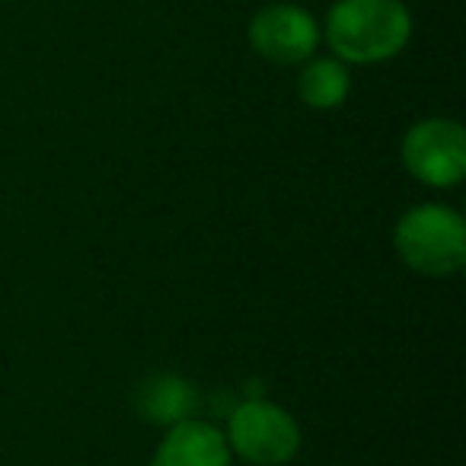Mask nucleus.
Listing matches in <instances>:
<instances>
[{"instance_id": "obj_1", "label": "nucleus", "mask_w": 466, "mask_h": 466, "mask_svg": "<svg viewBox=\"0 0 466 466\" xmlns=\"http://www.w3.org/2000/svg\"><path fill=\"white\" fill-rule=\"evenodd\" d=\"M323 35L342 65H383L409 46L412 14L402 0H336Z\"/></svg>"}, {"instance_id": "obj_2", "label": "nucleus", "mask_w": 466, "mask_h": 466, "mask_svg": "<svg viewBox=\"0 0 466 466\" xmlns=\"http://www.w3.org/2000/svg\"><path fill=\"white\" fill-rule=\"evenodd\" d=\"M393 247L412 272L447 279L466 266V224L451 205H415L396 220Z\"/></svg>"}, {"instance_id": "obj_3", "label": "nucleus", "mask_w": 466, "mask_h": 466, "mask_svg": "<svg viewBox=\"0 0 466 466\" xmlns=\"http://www.w3.org/2000/svg\"><path fill=\"white\" fill-rule=\"evenodd\" d=\"M227 447L253 466H285L300 451V425L268 400H247L227 419Z\"/></svg>"}, {"instance_id": "obj_4", "label": "nucleus", "mask_w": 466, "mask_h": 466, "mask_svg": "<svg viewBox=\"0 0 466 466\" xmlns=\"http://www.w3.org/2000/svg\"><path fill=\"white\" fill-rule=\"evenodd\" d=\"M402 167L428 188H453L466 176V131L453 118H421L402 135Z\"/></svg>"}, {"instance_id": "obj_5", "label": "nucleus", "mask_w": 466, "mask_h": 466, "mask_svg": "<svg viewBox=\"0 0 466 466\" xmlns=\"http://www.w3.org/2000/svg\"><path fill=\"white\" fill-rule=\"evenodd\" d=\"M249 46L272 65H304L319 46V23L298 4H268L249 20Z\"/></svg>"}, {"instance_id": "obj_6", "label": "nucleus", "mask_w": 466, "mask_h": 466, "mask_svg": "<svg viewBox=\"0 0 466 466\" xmlns=\"http://www.w3.org/2000/svg\"><path fill=\"white\" fill-rule=\"evenodd\" d=\"M233 453L220 428L201 419H186L167 428L150 466H230Z\"/></svg>"}, {"instance_id": "obj_7", "label": "nucleus", "mask_w": 466, "mask_h": 466, "mask_svg": "<svg viewBox=\"0 0 466 466\" xmlns=\"http://www.w3.org/2000/svg\"><path fill=\"white\" fill-rule=\"evenodd\" d=\"M198 409V390L192 380H182L176 374H157L141 383L137 390V412L154 425H176L186 421Z\"/></svg>"}, {"instance_id": "obj_8", "label": "nucleus", "mask_w": 466, "mask_h": 466, "mask_svg": "<svg viewBox=\"0 0 466 466\" xmlns=\"http://www.w3.org/2000/svg\"><path fill=\"white\" fill-rule=\"evenodd\" d=\"M351 93V74L349 65L339 58H310L300 65L298 74V96L307 109L329 112L349 99Z\"/></svg>"}]
</instances>
